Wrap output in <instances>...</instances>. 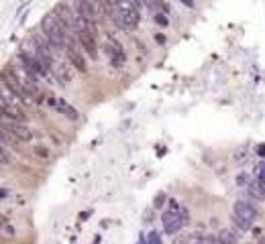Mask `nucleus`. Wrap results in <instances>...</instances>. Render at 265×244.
Here are the masks:
<instances>
[{
  "mask_svg": "<svg viewBox=\"0 0 265 244\" xmlns=\"http://www.w3.org/2000/svg\"><path fill=\"white\" fill-rule=\"evenodd\" d=\"M98 26L96 22H86L82 18L76 20V39L82 47V51L90 57V59H98Z\"/></svg>",
  "mask_w": 265,
  "mask_h": 244,
  "instance_id": "obj_1",
  "label": "nucleus"
},
{
  "mask_svg": "<svg viewBox=\"0 0 265 244\" xmlns=\"http://www.w3.org/2000/svg\"><path fill=\"white\" fill-rule=\"evenodd\" d=\"M41 33L43 37L55 47V49H66L68 41H70V33H68V28L57 20V16L53 12L45 14L43 20H41Z\"/></svg>",
  "mask_w": 265,
  "mask_h": 244,
  "instance_id": "obj_2",
  "label": "nucleus"
},
{
  "mask_svg": "<svg viewBox=\"0 0 265 244\" xmlns=\"http://www.w3.org/2000/svg\"><path fill=\"white\" fill-rule=\"evenodd\" d=\"M190 216H188V210L184 206H180L178 202H169V206L165 208L163 216H161V222H163V230L165 234H175L180 232L186 224H188Z\"/></svg>",
  "mask_w": 265,
  "mask_h": 244,
  "instance_id": "obj_3",
  "label": "nucleus"
},
{
  "mask_svg": "<svg viewBox=\"0 0 265 244\" xmlns=\"http://www.w3.org/2000/svg\"><path fill=\"white\" fill-rule=\"evenodd\" d=\"M257 216H259L257 206H253L251 202H247V200L234 202V206H232V222H234V226H237L239 230H251L255 220H257Z\"/></svg>",
  "mask_w": 265,
  "mask_h": 244,
  "instance_id": "obj_4",
  "label": "nucleus"
},
{
  "mask_svg": "<svg viewBox=\"0 0 265 244\" xmlns=\"http://www.w3.org/2000/svg\"><path fill=\"white\" fill-rule=\"evenodd\" d=\"M141 20V0H119V26L137 28Z\"/></svg>",
  "mask_w": 265,
  "mask_h": 244,
  "instance_id": "obj_5",
  "label": "nucleus"
},
{
  "mask_svg": "<svg viewBox=\"0 0 265 244\" xmlns=\"http://www.w3.org/2000/svg\"><path fill=\"white\" fill-rule=\"evenodd\" d=\"M19 59H21V66L29 72V74H33L35 78H47L51 72L49 68L43 64V59L37 55V51H29V49H21L19 51Z\"/></svg>",
  "mask_w": 265,
  "mask_h": 244,
  "instance_id": "obj_6",
  "label": "nucleus"
},
{
  "mask_svg": "<svg viewBox=\"0 0 265 244\" xmlns=\"http://www.w3.org/2000/svg\"><path fill=\"white\" fill-rule=\"evenodd\" d=\"M3 128H5L7 136H11V138L17 140V142H29V140H33V134H35L33 128L27 126L25 122L9 120V118L3 120Z\"/></svg>",
  "mask_w": 265,
  "mask_h": 244,
  "instance_id": "obj_7",
  "label": "nucleus"
},
{
  "mask_svg": "<svg viewBox=\"0 0 265 244\" xmlns=\"http://www.w3.org/2000/svg\"><path fill=\"white\" fill-rule=\"evenodd\" d=\"M106 53L110 57V66L116 68V70H121L125 64H127V53L121 45V41H116L112 35L106 37Z\"/></svg>",
  "mask_w": 265,
  "mask_h": 244,
  "instance_id": "obj_8",
  "label": "nucleus"
},
{
  "mask_svg": "<svg viewBox=\"0 0 265 244\" xmlns=\"http://www.w3.org/2000/svg\"><path fill=\"white\" fill-rule=\"evenodd\" d=\"M51 76H53L57 82H62V84H70V82L74 80V74H72V70H70V64H64V61H57V59H53Z\"/></svg>",
  "mask_w": 265,
  "mask_h": 244,
  "instance_id": "obj_9",
  "label": "nucleus"
},
{
  "mask_svg": "<svg viewBox=\"0 0 265 244\" xmlns=\"http://www.w3.org/2000/svg\"><path fill=\"white\" fill-rule=\"evenodd\" d=\"M47 104H49V106H53L57 112H62L66 118H70V120H78V112H76V108H72L66 100H57V98H53V96H51V98L47 100Z\"/></svg>",
  "mask_w": 265,
  "mask_h": 244,
  "instance_id": "obj_10",
  "label": "nucleus"
},
{
  "mask_svg": "<svg viewBox=\"0 0 265 244\" xmlns=\"http://www.w3.org/2000/svg\"><path fill=\"white\" fill-rule=\"evenodd\" d=\"M218 240L220 244H239V232H234L232 228H224L218 234Z\"/></svg>",
  "mask_w": 265,
  "mask_h": 244,
  "instance_id": "obj_11",
  "label": "nucleus"
},
{
  "mask_svg": "<svg viewBox=\"0 0 265 244\" xmlns=\"http://www.w3.org/2000/svg\"><path fill=\"white\" fill-rule=\"evenodd\" d=\"M13 228H15V226H13V224H11V222L5 218V220H3V234H5V236H15L17 232H15Z\"/></svg>",
  "mask_w": 265,
  "mask_h": 244,
  "instance_id": "obj_12",
  "label": "nucleus"
},
{
  "mask_svg": "<svg viewBox=\"0 0 265 244\" xmlns=\"http://www.w3.org/2000/svg\"><path fill=\"white\" fill-rule=\"evenodd\" d=\"M0 161H3V165H11V152L7 146L0 148Z\"/></svg>",
  "mask_w": 265,
  "mask_h": 244,
  "instance_id": "obj_13",
  "label": "nucleus"
},
{
  "mask_svg": "<svg viewBox=\"0 0 265 244\" xmlns=\"http://www.w3.org/2000/svg\"><path fill=\"white\" fill-rule=\"evenodd\" d=\"M259 244H265V238H261V242H259Z\"/></svg>",
  "mask_w": 265,
  "mask_h": 244,
  "instance_id": "obj_14",
  "label": "nucleus"
}]
</instances>
